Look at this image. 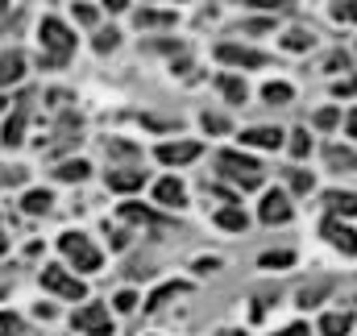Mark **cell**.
<instances>
[{
  "label": "cell",
  "mask_w": 357,
  "mask_h": 336,
  "mask_svg": "<svg viewBox=\"0 0 357 336\" xmlns=\"http://www.w3.org/2000/svg\"><path fill=\"white\" fill-rule=\"evenodd\" d=\"M71 50H75L71 29L63 21H54V17H46L42 21V67H63L71 59Z\"/></svg>",
  "instance_id": "obj_1"
},
{
  "label": "cell",
  "mask_w": 357,
  "mask_h": 336,
  "mask_svg": "<svg viewBox=\"0 0 357 336\" xmlns=\"http://www.w3.org/2000/svg\"><path fill=\"white\" fill-rule=\"evenodd\" d=\"M216 167H220V174H225V178L241 183L245 191L262 187V167H258L254 158H245V154H233V150H225V154H216Z\"/></svg>",
  "instance_id": "obj_2"
},
{
  "label": "cell",
  "mask_w": 357,
  "mask_h": 336,
  "mask_svg": "<svg viewBox=\"0 0 357 336\" xmlns=\"http://www.w3.org/2000/svg\"><path fill=\"white\" fill-rule=\"evenodd\" d=\"M59 250L67 253V261L75 270H100V250L91 245L88 237H79V233H63L59 237Z\"/></svg>",
  "instance_id": "obj_3"
},
{
  "label": "cell",
  "mask_w": 357,
  "mask_h": 336,
  "mask_svg": "<svg viewBox=\"0 0 357 336\" xmlns=\"http://www.w3.org/2000/svg\"><path fill=\"white\" fill-rule=\"evenodd\" d=\"M42 287L54 291V295H63V299H84V295H88V287H84L79 278H71L63 266H46V270H42Z\"/></svg>",
  "instance_id": "obj_4"
},
{
  "label": "cell",
  "mask_w": 357,
  "mask_h": 336,
  "mask_svg": "<svg viewBox=\"0 0 357 336\" xmlns=\"http://www.w3.org/2000/svg\"><path fill=\"white\" fill-rule=\"evenodd\" d=\"M216 59H220V63H233V67H266V63H270L262 50L233 46V42H220V46H216Z\"/></svg>",
  "instance_id": "obj_5"
},
{
  "label": "cell",
  "mask_w": 357,
  "mask_h": 336,
  "mask_svg": "<svg viewBox=\"0 0 357 336\" xmlns=\"http://www.w3.org/2000/svg\"><path fill=\"white\" fill-rule=\"evenodd\" d=\"M75 328L79 333H91V336H108L112 333V320H108V312L100 303H88V307L75 312Z\"/></svg>",
  "instance_id": "obj_6"
},
{
  "label": "cell",
  "mask_w": 357,
  "mask_h": 336,
  "mask_svg": "<svg viewBox=\"0 0 357 336\" xmlns=\"http://www.w3.org/2000/svg\"><path fill=\"white\" fill-rule=\"evenodd\" d=\"M324 237L345 253V257H357V233H354V229H345L337 216H328V220H324Z\"/></svg>",
  "instance_id": "obj_7"
},
{
  "label": "cell",
  "mask_w": 357,
  "mask_h": 336,
  "mask_svg": "<svg viewBox=\"0 0 357 336\" xmlns=\"http://www.w3.org/2000/svg\"><path fill=\"white\" fill-rule=\"evenodd\" d=\"M191 158H199V146H195V142H171V146H158V162H167V167L191 162Z\"/></svg>",
  "instance_id": "obj_8"
},
{
  "label": "cell",
  "mask_w": 357,
  "mask_h": 336,
  "mask_svg": "<svg viewBox=\"0 0 357 336\" xmlns=\"http://www.w3.org/2000/svg\"><path fill=\"white\" fill-rule=\"evenodd\" d=\"M262 220L266 224H287L291 220V204H287L282 191H270L266 199H262Z\"/></svg>",
  "instance_id": "obj_9"
},
{
  "label": "cell",
  "mask_w": 357,
  "mask_h": 336,
  "mask_svg": "<svg viewBox=\"0 0 357 336\" xmlns=\"http://www.w3.org/2000/svg\"><path fill=\"white\" fill-rule=\"evenodd\" d=\"M21 75H25V59H21L17 50H4V54H0V87L17 84Z\"/></svg>",
  "instance_id": "obj_10"
},
{
  "label": "cell",
  "mask_w": 357,
  "mask_h": 336,
  "mask_svg": "<svg viewBox=\"0 0 357 336\" xmlns=\"http://www.w3.org/2000/svg\"><path fill=\"white\" fill-rule=\"evenodd\" d=\"M241 142H245V146H258V150H278L282 133H278V129H266V125H258V129H245Z\"/></svg>",
  "instance_id": "obj_11"
},
{
  "label": "cell",
  "mask_w": 357,
  "mask_h": 336,
  "mask_svg": "<svg viewBox=\"0 0 357 336\" xmlns=\"http://www.w3.org/2000/svg\"><path fill=\"white\" fill-rule=\"evenodd\" d=\"M146 183V170H108V187L112 191H137Z\"/></svg>",
  "instance_id": "obj_12"
},
{
  "label": "cell",
  "mask_w": 357,
  "mask_h": 336,
  "mask_svg": "<svg viewBox=\"0 0 357 336\" xmlns=\"http://www.w3.org/2000/svg\"><path fill=\"white\" fill-rule=\"evenodd\" d=\"M324 158H328V167H333V170H357V150L328 146V150H324Z\"/></svg>",
  "instance_id": "obj_13"
},
{
  "label": "cell",
  "mask_w": 357,
  "mask_h": 336,
  "mask_svg": "<svg viewBox=\"0 0 357 336\" xmlns=\"http://www.w3.org/2000/svg\"><path fill=\"white\" fill-rule=\"evenodd\" d=\"M324 204H328L333 212H341V216H357V195L354 191H328Z\"/></svg>",
  "instance_id": "obj_14"
},
{
  "label": "cell",
  "mask_w": 357,
  "mask_h": 336,
  "mask_svg": "<svg viewBox=\"0 0 357 336\" xmlns=\"http://www.w3.org/2000/svg\"><path fill=\"white\" fill-rule=\"evenodd\" d=\"M349 328H354V316H349V312H333V316L320 320V333L324 336H345Z\"/></svg>",
  "instance_id": "obj_15"
},
{
  "label": "cell",
  "mask_w": 357,
  "mask_h": 336,
  "mask_svg": "<svg viewBox=\"0 0 357 336\" xmlns=\"http://www.w3.org/2000/svg\"><path fill=\"white\" fill-rule=\"evenodd\" d=\"M154 199H158V204H167V208L183 204V183H178V178H162V183L154 187Z\"/></svg>",
  "instance_id": "obj_16"
},
{
  "label": "cell",
  "mask_w": 357,
  "mask_h": 336,
  "mask_svg": "<svg viewBox=\"0 0 357 336\" xmlns=\"http://www.w3.org/2000/svg\"><path fill=\"white\" fill-rule=\"evenodd\" d=\"M137 25H142V29H158V25H175V13H158V8H142V13H137Z\"/></svg>",
  "instance_id": "obj_17"
},
{
  "label": "cell",
  "mask_w": 357,
  "mask_h": 336,
  "mask_svg": "<svg viewBox=\"0 0 357 336\" xmlns=\"http://www.w3.org/2000/svg\"><path fill=\"white\" fill-rule=\"evenodd\" d=\"M216 224H220V229H233V233H245L250 220H245L241 208H225V212H216Z\"/></svg>",
  "instance_id": "obj_18"
},
{
  "label": "cell",
  "mask_w": 357,
  "mask_h": 336,
  "mask_svg": "<svg viewBox=\"0 0 357 336\" xmlns=\"http://www.w3.org/2000/svg\"><path fill=\"white\" fill-rule=\"evenodd\" d=\"M21 204H25V212H29V216H42V212H50V204H54V199H50V191H29Z\"/></svg>",
  "instance_id": "obj_19"
},
{
  "label": "cell",
  "mask_w": 357,
  "mask_h": 336,
  "mask_svg": "<svg viewBox=\"0 0 357 336\" xmlns=\"http://www.w3.org/2000/svg\"><path fill=\"white\" fill-rule=\"evenodd\" d=\"M183 291H187V282H167V287H158V291L146 299V307H162L171 295H183Z\"/></svg>",
  "instance_id": "obj_20"
},
{
  "label": "cell",
  "mask_w": 357,
  "mask_h": 336,
  "mask_svg": "<svg viewBox=\"0 0 357 336\" xmlns=\"http://www.w3.org/2000/svg\"><path fill=\"white\" fill-rule=\"evenodd\" d=\"M328 291H333V282H316V287H303V291H299V307H312V303H320Z\"/></svg>",
  "instance_id": "obj_21"
},
{
  "label": "cell",
  "mask_w": 357,
  "mask_h": 336,
  "mask_svg": "<svg viewBox=\"0 0 357 336\" xmlns=\"http://www.w3.org/2000/svg\"><path fill=\"white\" fill-rule=\"evenodd\" d=\"M21 133H25V112H17V116H8V121H4V142H8V146H17V142H21Z\"/></svg>",
  "instance_id": "obj_22"
},
{
  "label": "cell",
  "mask_w": 357,
  "mask_h": 336,
  "mask_svg": "<svg viewBox=\"0 0 357 336\" xmlns=\"http://www.w3.org/2000/svg\"><path fill=\"white\" fill-rule=\"evenodd\" d=\"M121 220H142V224H158V216H154V212H146V208H137V204H121Z\"/></svg>",
  "instance_id": "obj_23"
},
{
  "label": "cell",
  "mask_w": 357,
  "mask_h": 336,
  "mask_svg": "<svg viewBox=\"0 0 357 336\" xmlns=\"http://www.w3.org/2000/svg\"><path fill=\"white\" fill-rule=\"evenodd\" d=\"M220 91H225L233 104H245V84H241V79H233V75H220Z\"/></svg>",
  "instance_id": "obj_24"
},
{
  "label": "cell",
  "mask_w": 357,
  "mask_h": 336,
  "mask_svg": "<svg viewBox=\"0 0 357 336\" xmlns=\"http://www.w3.org/2000/svg\"><path fill=\"white\" fill-rule=\"evenodd\" d=\"M54 174H59L63 183H79V178H88V162H63Z\"/></svg>",
  "instance_id": "obj_25"
},
{
  "label": "cell",
  "mask_w": 357,
  "mask_h": 336,
  "mask_svg": "<svg viewBox=\"0 0 357 336\" xmlns=\"http://www.w3.org/2000/svg\"><path fill=\"white\" fill-rule=\"evenodd\" d=\"M262 96H266L270 104H287V100H291L295 91H291L287 84H266V91H262Z\"/></svg>",
  "instance_id": "obj_26"
},
{
  "label": "cell",
  "mask_w": 357,
  "mask_h": 336,
  "mask_svg": "<svg viewBox=\"0 0 357 336\" xmlns=\"http://www.w3.org/2000/svg\"><path fill=\"white\" fill-rule=\"evenodd\" d=\"M333 17L337 21H357V0H337L333 4Z\"/></svg>",
  "instance_id": "obj_27"
},
{
  "label": "cell",
  "mask_w": 357,
  "mask_h": 336,
  "mask_svg": "<svg viewBox=\"0 0 357 336\" xmlns=\"http://www.w3.org/2000/svg\"><path fill=\"white\" fill-rule=\"evenodd\" d=\"M116 42H121V33H116V29H104V33H96V50H100V54L116 50Z\"/></svg>",
  "instance_id": "obj_28"
},
{
  "label": "cell",
  "mask_w": 357,
  "mask_h": 336,
  "mask_svg": "<svg viewBox=\"0 0 357 336\" xmlns=\"http://www.w3.org/2000/svg\"><path fill=\"white\" fill-rule=\"evenodd\" d=\"M282 46H287V50H307V46H312V38H307L303 29H291V33L282 38Z\"/></svg>",
  "instance_id": "obj_29"
},
{
  "label": "cell",
  "mask_w": 357,
  "mask_h": 336,
  "mask_svg": "<svg viewBox=\"0 0 357 336\" xmlns=\"http://www.w3.org/2000/svg\"><path fill=\"white\" fill-rule=\"evenodd\" d=\"M17 183H25V170L21 167H0V187H17Z\"/></svg>",
  "instance_id": "obj_30"
},
{
  "label": "cell",
  "mask_w": 357,
  "mask_h": 336,
  "mask_svg": "<svg viewBox=\"0 0 357 336\" xmlns=\"http://www.w3.org/2000/svg\"><path fill=\"white\" fill-rule=\"evenodd\" d=\"M307 150H312V142H307V133H303V129H295V133H291V154H295V158H303Z\"/></svg>",
  "instance_id": "obj_31"
},
{
  "label": "cell",
  "mask_w": 357,
  "mask_h": 336,
  "mask_svg": "<svg viewBox=\"0 0 357 336\" xmlns=\"http://www.w3.org/2000/svg\"><path fill=\"white\" fill-rule=\"evenodd\" d=\"M21 333V320L13 312H0V336H17Z\"/></svg>",
  "instance_id": "obj_32"
},
{
  "label": "cell",
  "mask_w": 357,
  "mask_h": 336,
  "mask_svg": "<svg viewBox=\"0 0 357 336\" xmlns=\"http://www.w3.org/2000/svg\"><path fill=\"white\" fill-rule=\"evenodd\" d=\"M204 129H208V133H229V121L216 116V112H204Z\"/></svg>",
  "instance_id": "obj_33"
},
{
  "label": "cell",
  "mask_w": 357,
  "mask_h": 336,
  "mask_svg": "<svg viewBox=\"0 0 357 336\" xmlns=\"http://www.w3.org/2000/svg\"><path fill=\"white\" fill-rule=\"evenodd\" d=\"M287 178H291V191H312V174L307 170H291Z\"/></svg>",
  "instance_id": "obj_34"
},
{
  "label": "cell",
  "mask_w": 357,
  "mask_h": 336,
  "mask_svg": "<svg viewBox=\"0 0 357 336\" xmlns=\"http://www.w3.org/2000/svg\"><path fill=\"white\" fill-rule=\"evenodd\" d=\"M291 261H295V253H262V266H270V270H274V266H291Z\"/></svg>",
  "instance_id": "obj_35"
},
{
  "label": "cell",
  "mask_w": 357,
  "mask_h": 336,
  "mask_svg": "<svg viewBox=\"0 0 357 336\" xmlns=\"http://www.w3.org/2000/svg\"><path fill=\"white\" fill-rule=\"evenodd\" d=\"M333 91H337V96H357V75H349V79H337V84H333Z\"/></svg>",
  "instance_id": "obj_36"
},
{
  "label": "cell",
  "mask_w": 357,
  "mask_h": 336,
  "mask_svg": "<svg viewBox=\"0 0 357 336\" xmlns=\"http://www.w3.org/2000/svg\"><path fill=\"white\" fill-rule=\"evenodd\" d=\"M316 125H320V129H333V125H337V108H320V112H316Z\"/></svg>",
  "instance_id": "obj_37"
},
{
  "label": "cell",
  "mask_w": 357,
  "mask_h": 336,
  "mask_svg": "<svg viewBox=\"0 0 357 336\" xmlns=\"http://www.w3.org/2000/svg\"><path fill=\"white\" fill-rule=\"evenodd\" d=\"M116 307H121V312H133V307H137V295H133V291H121V295H116Z\"/></svg>",
  "instance_id": "obj_38"
},
{
  "label": "cell",
  "mask_w": 357,
  "mask_h": 336,
  "mask_svg": "<svg viewBox=\"0 0 357 336\" xmlns=\"http://www.w3.org/2000/svg\"><path fill=\"white\" fill-rule=\"evenodd\" d=\"M324 67H328V71H341V67H345V71H349V59H345V54H341V50H337V54H333V59H328V63H324Z\"/></svg>",
  "instance_id": "obj_39"
},
{
  "label": "cell",
  "mask_w": 357,
  "mask_h": 336,
  "mask_svg": "<svg viewBox=\"0 0 357 336\" xmlns=\"http://www.w3.org/2000/svg\"><path fill=\"white\" fill-rule=\"evenodd\" d=\"M75 17H79L84 25H91V21H96V13H91L88 4H75Z\"/></svg>",
  "instance_id": "obj_40"
},
{
  "label": "cell",
  "mask_w": 357,
  "mask_h": 336,
  "mask_svg": "<svg viewBox=\"0 0 357 336\" xmlns=\"http://www.w3.org/2000/svg\"><path fill=\"white\" fill-rule=\"evenodd\" d=\"M104 8H108V13H121V8H125V0H104Z\"/></svg>",
  "instance_id": "obj_41"
},
{
  "label": "cell",
  "mask_w": 357,
  "mask_h": 336,
  "mask_svg": "<svg viewBox=\"0 0 357 336\" xmlns=\"http://www.w3.org/2000/svg\"><path fill=\"white\" fill-rule=\"evenodd\" d=\"M282 336H307V328H303V324H291V328H287Z\"/></svg>",
  "instance_id": "obj_42"
},
{
  "label": "cell",
  "mask_w": 357,
  "mask_h": 336,
  "mask_svg": "<svg viewBox=\"0 0 357 336\" xmlns=\"http://www.w3.org/2000/svg\"><path fill=\"white\" fill-rule=\"evenodd\" d=\"M345 125H349V133H354V137H357V108H354V112H349V121H345Z\"/></svg>",
  "instance_id": "obj_43"
},
{
  "label": "cell",
  "mask_w": 357,
  "mask_h": 336,
  "mask_svg": "<svg viewBox=\"0 0 357 336\" xmlns=\"http://www.w3.org/2000/svg\"><path fill=\"white\" fill-rule=\"evenodd\" d=\"M4 250H8V245H4V233H0V253H4Z\"/></svg>",
  "instance_id": "obj_44"
}]
</instances>
